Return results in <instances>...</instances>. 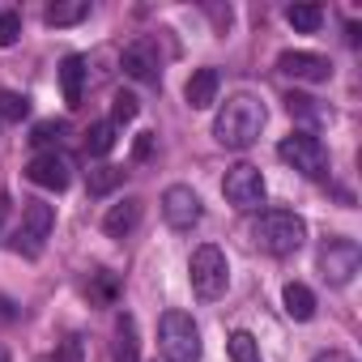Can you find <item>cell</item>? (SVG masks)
Segmentation results:
<instances>
[{
	"instance_id": "obj_25",
	"label": "cell",
	"mask_w": 362,
	"mask_h": 362,
	"mask_svg": "<svg viewBox=\"0 0 362 362\" xmlns=\"http://www.w3.org/2000/svg\"><path fill=\"white\" fill-rule=\"evenodd\" d=\"M64 136H69V124H64V119H39V124H35V132H30V141L39 145V153H43V149H52V145H60Z\"/></svg>"
},
{
	"instance_id": "obj_15",
	"label": "cell",
	"mask_w": 362,
	"mask_h": 362,
	"mask_svg": "<svg viewBox=\"0 0 362 362\" xmlns=\"http://www.w3.org/2000/svg\"><path fill=\"white\" fill-rule=\"evenodd\" d=\"M86 77H90L86 56H64V64H60V86H64V103H69V107H81V98H86Z\"/></svg>"
},
{
	"instance_id": "obj_29",
	"label": "cell",
	"mask_w": 362,
	"mask_h": 362,
	"mask_svg": "<svg viewBox=\"0 0 362 362\" xmlns=\"http://www.w3.org/2000/svg\"><path fill=\"white\" fill-rule=\"evenodd\" d=\"M132 153H136V162H145V158L153 153V132H141L136 145H132Z\"/></svg>"
},
{
	"instance_id": "obj_11",
	"label": "cell",
	"mask_w": 362,
	"mask_h": 362,
	"mask_svg": "<svg viewBox=\"0 0 362 362\" xmlns=\"http://www.w3.org/2000/svg\"><path fill=\"white\" fill-rule=\"evenodd\" d=\"M26 175H30V184L47 188V192H64V188L73 184V162H69L64 153H56V149H43V153L30 158Z\"/></svg>"
},
{
	"instance_id": "obj_9",
	"label": "cell",
	"mask_w": 362,
	"mask_h": 362,
	"mask_svg": "<svg viewBox=\"0 0 362 362\" xmlns=\"http://www.w3.org/2000/svg\"><path fill=\"white\" fill-rule=\"evenodd\" d=\"M201 197L188 188V184H170L166 192H162V218H166V226L170 230H192L197 222H201Z\"/></svg>"
},
{
	"instance_id": "obj_21",
	"label": "cell",
	"mask_w": 362,
	"mask_h": 362,
	"mask_svg": "<svg viewBox=\"0 0 362 362\" xmlns=\"http://www.w3.org/2000/svg\"><path fill=\"white\" fill-rule=\"evenodd\" d=\"M115 132H119V128H115L111 119L94 124V128L86 132V153H90V158H107V153L115 149Z\"/></svg>"
},
{
	"instance_id": "obj_22",
	"label": "cell",
	"mask_w": 362,
	"mask_h": 362,
	"mask_svg": "<svg viewBox=\"0 0 362 362\" xmlns=\"http://www.w3.org/2000/svg\"><path fill=\"white\" fill-rule=\"evenodd\" d=\"M286 22H290L298 35H315L320 22H324V9H320V5H290V9H286Z\"/></svg>"
},
{
	"instance_id": "obj_24",
	"label": "cell",
	"mask_w": 362,
	"mask_h": 362,
	"mask_svg": "<svg viewBox=\"0 0 362 362\" xmlns=\"http://www.w3.org/2000/svg\"><path fill=\"white\" fill-rule=\"evenodd\" d=\"M226 349H230V362H264L260 358V341L252 337V332H230V341H226Z\"/></svg>"
},
{
	"instance_id": "obj_7",
	"label": "cell",
	"mask_w": 362,
	"mask_h": 362,
	"mask_svg": "<svg viewBox=\"0 0 362 362\" xmlns=\"http://www.w3.org/2000/svg\"><path fill=\"white\" fill-rule=\"evenodd\" d=\"M222 197H226L239 214H256V209L264 205V197H269L260 166H252V162L230 166V170H226V179H222Z\"/></svg>"
},
{
	"instance_id": "obj_10",
	"label": "cell",
	"mask_w": 362,
	"mask_h": 362,
	"mask_svg": "<svg viewBox=\"0 0 362 362\" xmlns=\"http://www.w3.org/2000/svg\"><path fill=\"white\" fill-rule=\"evenodd\" d=\"M119 69H124V77H132V81H141V86H158V77H162L158 43H153V39H132V43L124 47V56H119Z\"/></svg>"
},
{
	"instance_id": "obj_17",
	"label": "cell",
	"mask_w": 362,
	"mask_h": 362,
	"mask_svg": "<svg viewBox=\"0 0 362 362\" xmlns=\"http://www.w3.org/2000/svg\"><path fill=\"white\" fill-rule=\"evenodd\" d=\"M281 303H286V315H290V320H298V324H307V320L315 315V294H311L303 281H286Z\"/></svg>"
},
{
	"instance_id": "obj_16",
	"label": "cell",
	"mask_w": 362,
	"mask_h": 362,
	"mask_svg": "<svg viewBox=\"0 0 362 362\" xmlns=\"http://www.w3.org/2000/svg\"><path fill=\"white\" fill-rule=\"evenodd\" d=\"M286 111H290L294 119H303V124H307L303 132L332 124V107H324V103H320V98H311V94H290V98H286Z\"/></svg>"
},
{
	"instance_id": "obj_27",
	"label": "cell",
	"mask_w": 362,
	"mask_h": 362,
	"mask_svg": "<svg viewBox=\"0 0 362 362\" xmlns=\"http://www.w3.org/2000/svg\"><path fill=\"white\" fill-rule=\"evenodd\" d=\"M52 362H86V341H81L77 332H69V337L60 341V349L52 354Z\"/></svg>"
},
{
	"instance_id": "obj_20",
	"label": "cell",
	"mask_w": 362,
	"mask_h": 362,
	"mask_svg": "<svg viewBox=\"0 0 362 362\" xmlns=\"http://www.w3.org/2000/svg\"><path fill=\"white\" fill-rule=\"evenodd\" d=\"M124 166H94L90 175H86V188H90V197H107V192H115L119 184H124Z\"/></svg>"
},
{
	"instance_id": "obj_13",
	"label": "cell",
	"mask_w": 362,
	"mask_h": 362,
	"mask_svg": "<svg viewBox=\"0 0 362 362\" xmlns=\"http://www.w3.org/2000/svg\"><path fill=\"white\" fill-rule=\"evenodd\" d=\"M218 90H222L218 69H197V73L188 77V86H184V98H188V107H192V111H205V107H214V103H218Z\"/></svg>"
},
{
	"instance_id": "obj_32",
	"label": "cell",
	"mask_w": 362,
	"mask_h": 362,
	"mask_svg": "<svg viewBox=\"0 0 362 362\" xmlns=\"http://www.w3.org/2000/svg\"><path fill=\"white\" fill-rule=\"evenodd\" d=\"M5 214H9V201H5V197H0V222H5Z\"/></svg>"
},
{
	"instance_id": "obj_26",
	"label": "cell",
	"mask_w": 362,
	"mask_h": 362,
	"mask_svg": "<svg viewBox=\"0 0 362 362\" xmlns=\"http://www.w3.org/2000/svg\"><path fill=\"white\" fill-rule=\"evenodd\" d=\"M136 111H141L136 94L115 90V98H111V124H115V128H124V124H132V119H136Z\"/></svg>"
},
{
	"instance_id": "obj_28",
	"label": "cell",
	"mask_w": 362,
	"mask_h": 362,
	"mask_svg": "<svg viewBox=\"0 0 362 362\" xmlns=\"http://www.w3.org/2000/svg\"><path fill=\"white\" fill-rule=\"evenodd\" d=\"M18 39H22V13L5 9L0 13V47H13Z\"/></svg>"
},
{
	"instance_id": "obj_5",
	"label": "cell",
	"mask_w": 362,
	"mask_h": 362,
	"mask_svg": "<svg viewBox=\"0 0 362 362\" xmlns=\"http://www.w3.org/2000/svg\"><path fill=\"white\" fill-rule=\"evenodd\" d=\"M188 277H192L197 298H205V303L222 298V294H226V281H230L226 252H222V247H214V243H201V247L192 252V260H188Z\"/></svg>"
},
{
	"instance_id": "obj_18",
	"label": "cell",
	"mask_w": 362,
	"mask_h": 362,
	"mask_svg": "<svg viewBox=\"0 0 362 362\" xmlns=\"http://www.w3.org/2000/svg\"><path fill=\"white\" fill-rule=\"evenodd\" d=\"M90 18V0H56V5H47L43 9V22L47 26H77V22H86Z\"/></svg>"
},
{
	"instance_id": "obj_12",
	"label": "cell",
	"mask_w": 362,
	"mask_h": 362,
	"mask_svg": "<svg viewBox=\"0 0 362 362\" xmlns=\"http://www.w3.org/2000/svg\"><path fill=\"white\" fill-rule=\"evenodd\" d=\"M277 73L290 77V81H307V86H320L332 77V64L315 52H281L277 56Z\"/></svg>"
},
{
	"instance_id": "obj_1",
	"label": "cell",
	"mask_w": 362,
	"mask_h": 362,
	"mask_svg": "<svg viewBox=\"0 0 362 362\" xmlns=\"http://www.w3.org/2000/svg\"><path fill=\"white\" fill-rule=\"evenodd\" d=\"M264 119H269V115H264V103H260V98H252V94H230V98L218 107V115H214V141L226 145V149H247V145L260 141Z\"/></svg>"
},
{
	"instance_id": "obj_8",
	"label": "cell",
	"mask_w": 362,
	"mask_h": 362,
	"mask_svg": "<svg viewBox=\"0 0 362 362\" xmlns=\"http://www.w3.org/2000/svg\"><path fill=\"white\" fill-rule=\"evenodd\" d=\"M358 264H362V247L354 239L332 235V239L320 243V273H324L328 286H349L354 273H358Z\"/></svg>"
},
{
	"instance_id": "obj_14",
	"label": "cell",
	"mask_w": 362,
	"mask_h": 362,
	"mask_svg": "<svg viewBox=\"0 0 362 362\" xmlns=\"http://www.w3.org/2000/svg\"><path fill=\"white\" fill-rule=\"evenodd\" d=\"M136 226H141V201H136V197H128V201L111 205V209H107V218H103V230H107L111 239H128Z\"/></svg>"
},
{
	"instance_id": "obj_3",
	"label": "cell",
	"mask_w": 362,
	"mask_h": 362,
	"mask_svg": "<svg viewBox=\"0 0 362 362\" xmlns=\"http://www.w3.org/2000/svg\"><path fill=\"white\" fill-rule=\"evenodd\" d=\"M158 349L166 362H201V328L188 311H166L158 324Z\"/></svg>"
},
{
	"instance_id": "obj_2",
	"label": "cell",
	"mask_w": 362,
	"mask_h": 362,
	"mask_svg": "<svg viewBox=\"0 0 362 362\" xmlns=\"http://www.w3.org/2000/svg\"><path fill=\"white\" fill-rule=\"evenodd\" d=\"M252 243L264 256H294L307 243V222L294 209H264L252 222Z\"/></svg>"
},
{
	"instance_id": "obj_30",
	"label": "cell",
	"mask_w": 362,
	"mask_h": 362,
	"mask_svg": "<svg viewBox=\"0 0 362 362\" xmlns=\"http://www.w3.org/2000/svg\"><path fill=\"white\" fill-rule=\"evenodd\" d=\"M315 362H354V358H349V354H341V349H328V354H320Z\"/></svg>"
},
{
	"instance_id": "obj_33",
	"label": "cell",
	"mask_w": 362,
	"mask_h": 362,
	"mask_svg": "<svg viewBox=\"0 0 362 362\" xmlns=\"http://www.w3.org/2000/svg\"><path fill=\"white\" fill-rule=\"evenodd\" d=\"M0 362H9V354H5V349H0Z\"/></svg>"
},
{
	"instance_id": "obj_4",
	"label": "cell",
	"mask_w": 362,
	"mask_h": 362,
	"mask_svg": "<svg viewBox=\"0 0 362 362\" xmlns=\"http://www.w3.org/2000/svg\"><path fill=\"white\" fill-rule=\"evenodd\" d=\"M52 226H56V209H52L47 201H26L22 222H18V230L9 235V247H13L18 256H26V260H39L43 247H47V239H52Z\"/></svg>"
},
{
	"instance_id": "obj_19",
	"label": "cell",
	"mask_w": 362,
	"mask_h": 362,
	"mask_svg": "<svg viewBox=\"0 0 362 362\" xmlns=\"http://www.w3.org/2000/svg\"><path fill=\"white\" fill-rule=\"evenodd\" d=\"M115 362H141V345H136V320L124 311L115 320Z\"/></svg>"
},
{
	"instance_id": "obj_6",
	"label": "cell",
	"mask_w": 362,
	"mask_h": 362,
	"mask_svg": "<svg viewBox=\"0 0 362 362\" xmlns=\"http://www.w3.org/2000/svg\"><path fill=\"white\" fill-rule=\"evenodd\" d=\"M277 158L286 166H294L298 175H307V179H324L328 175V149H324V141L315 132H290V136H281Z\"/></svg>"
},
{
	"instance_id": "obj_23",
	"label": "cell",
	"mask_w": 362,
	"mask_h": 362,
	"mask_svg": "<svg viewBox=\"0 0 362 362\" xmlns=\"http://www.w3.org/2000/svg\"><path fill=\"white\" fill-rule=\"evenodd\" d=\"M30 115V98L18 90H0V124H22Z\"/></svg>"
},
{
	"instance_id": "obj_31",
	"label": "cell",
	"mask_w": 362,
	"mask_h": 362,
	"mask_svg": "<svg viewBox=\"0 0 362 362\" xmlns=\"http://www.w3.org/2000/svg\"><path fill=\"white\" fill-rule=\"evenodd\" d=\"M0 320H13V311H9V298H0Z\"/></svg>"
}]
</instances>
